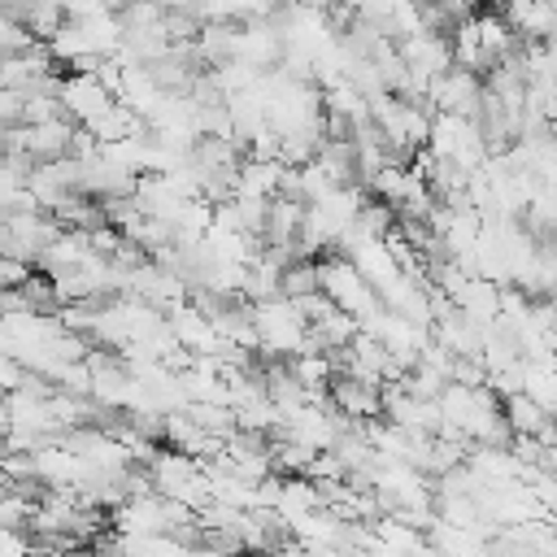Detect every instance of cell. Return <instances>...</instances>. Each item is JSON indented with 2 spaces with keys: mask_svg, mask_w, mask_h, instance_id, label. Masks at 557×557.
Returning <instances> with one entry per match:
<instances>
[{
  "mask_svg": "<svg viewBox=\"0 0 557 557\" xmlns=\"http://www.w3.org/2000/svg\"><path fill=\"white\" fill-rule=\"evenodd\" d=\"M318 270H322V292L339 305V309H348V313H370L374 305H379V292L370 287V278L348 261V257H331V261H318Z\"/></svg>",
  "mask_w": 557,
  "mask_h": 557,
  "instance_id": "cell-1",
  "label": "cell"
},
{
  "mask_svg": "<svg viewBox=\"0 0 557 557\" xmlns=\"http://www.w3.org/2000/svg\"><path fill=\"white\" fill-rule=\"evenodd\" d=\"M57 96H61V109H65L78 126H91V122L117 100V96L104 91V83L96 78V70H74V78H65Z\"/></svg>",
  "mask_w": 557,
  "mask_h": 557,
  "instance_id": "cell-2",
  "label": "cell"
},
{
  "mask_svg": "<svg viewBox=\"0 0 557 557\" xmlns=\"http://www.w3.org/2000/svg\"><path fill=\"white\" fill-rule=\"evenodd\" d=\"M26 87H0V126H17L26 113Z\"/></svg>",
  "mask_w": 557,
  "mask_h": 557,
  "instance_id": "cell-3",
  "label": "cell"
},
{
  "mask_svg": "<svg viewBox=\"0 0 557 557\" xmlns=\"http://www.w3.org/2000/svg\"><path fill=\"white\" fill-rule=\"evenodd\" d=\"M26 278H30V261L13 257V252H0V292L4 287H22Z\"/></svg>",
  "mask_w": 557,
  "mask_h": 557,
  "instance_id": "cell-4",
  "label": "cell"
},
{
  "mask_svg": "<svg viewBox=\"0 0 557 557\" xmlns=\"http://www.w3.org/2000/svg\"><path fill=\"white\" fill-rule=\"evenodd\" d=\"M13 431V413H9V400H0V440Z\"/></svg>",
  "mask_w": 557,
  "mask_h": 557,
  "instance_id": "cell-5",
  "label": "cell"
},
{
  "mask_svg": "<svg viewBox=\"0 0 557 557\" xmlns=\"http://www.w3.org/2000/svg\"><path fill=\"white\" fill-rule=\"evenodd\" d=\"M9 487H13V483H9V479H4V474H0V496H4V492H9Z\"/></svg>",
  "mask_w": 557,
  "mask_h": 557,
  "instance_id": "cell-6",
  "label": "cell"
}]
</instances>
